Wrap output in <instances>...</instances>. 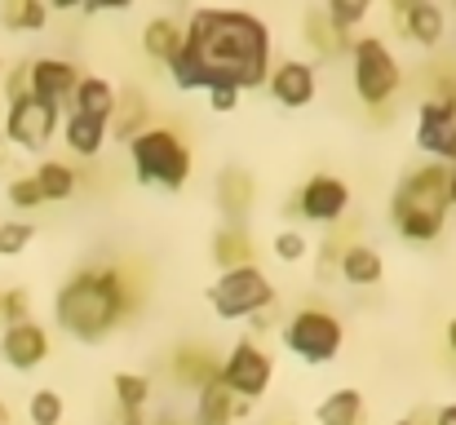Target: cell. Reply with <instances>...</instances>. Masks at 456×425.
I'll use <instances>...</instances> for the list:
<instances>
[{
  "label": "cell",
  "instance_id": "e575fe53",
  "mask_svg": "<svg viewBox=\"0 0 456 425\" xmlns=\"http://www.w3.org/2000/svg\"><path fill=\"white\" fill-rule=\"evenodd\" d=\"M4 195H9V204H13L18 213H31V208H40V204H45V195H40V186H36V177H31V173L9 177Z\"/></svg>",
  "mask_w": 456,
  "mask_h": 425
},
{
  "label": "cell",
  "instance_id": "6da1fadb",
  "mask_svg": "<svg viewBox=\"0 0 456 425\" xmlns=\"http://www.w3.org/2000/svg\"><path fill=\"white\" fill-rule=\"evenodd\" d=\"M271 76V27L248 9H195L182 27V49L168 67L173 89H262Z\"/></svg>",
  "mask_w": 456,
  "mask_h": 425
},
{
  "label": "cell",
  "instance_id": "4fadbf2b",
  "mask_svg": "<svg viewBox=\"0 0 456 425\" xmlns=\"http://www.w3.org/2000/svg\"><path fill=\"white\" fill-rule=\"evenodd\" d=\"M390 13L399 22V36L417 49H439L448 36V13L435 0H395Z\"/></svg>",
  "mask_w": 456,
  "mask_h": 425
},
{
  "label": "cell",
  "instance_id": "7402d4cb",
  "mask_svg": "<svg viewBox=\"0 0 456 425\" xmlns=\"http://www.w3.org/2000/svg\"><path fill=\"white\" fill-rule=\"evenodd\" d=\"M177 49H182V22L168 18V13H155L151 22L142 27V53L168 71L173 58H177Z\"/></svg>",
  "mask_w": 456,
  "mask_h": 425
},
{
  "label": "cell",
  "instance_id": "ab89813d",
  "mask_svg": "<svg viewBox=\"0 0 456 425\" xmlns=\"http://www.w3.org/2000/svg\"><path fill=\"white\" fill-rule=\"evenodd\" d=\"M435 425H456V404H444V408L435 413Z\"/></svg>",
  "mask_w": 456,
  "mask_h": 425
},
{
  "label": "cell",
  "instance_id": "277c9868",
  "mask_svg": "<svg viewBox=\"0 0 456 425\" xmlns=\"http://www.w3.org/2000/svg\"><path fill=\"white\" fill-rule=\"evenodd\" d=\"M125 151H129L134 177H138L142 186H155V191H164V195H177V191L191 182L195 155H191L186 138H182L173 125H151V129H142Z\"/></svg>",
  "mask_w": 456,
  "mask_h": 425
},
{
  "label": "cell",
  "instance_id": "8992f818",
  "mask_svg": "<svg viewBox=\"0 0 456 425\" xmlns=\"http://www.w3.org/2000/svg\"><path fill=\"white\" fill-rule=\"evenodd\" d=\"M275 283L271 275L253 262V266H235V271H222L217 283H208V306L217 319L235 323V319H253V315H266L275 306Z\"/></svg>",
  "mask_w": 456,
  "mask_h": 425
},
{
  "label": "cell",
  "instance_id": "60d3db41",
  "mask_svg": "<svg viewBox=\"0 0 456 425\" xmlns=\"http://www.w3.org/2000/svg\"><path fill=\"white\" fill-rule=\"evenodd\" d=\"M448 208H456V164H448Z\"/></svg>",
  "mask_w": 456,
  "mask_h": 425
},
{
  "label": "cell",
  "instance_id": "f1b7e54d",
  "mask_svg": "<svg viewBox=\"0 0 456 425\" xmlns=\"http://www.w3.org/2000/svg\"><path fill=\"white\" fill-rule=\"evenodd\" d=\"M0 22H4L9 31H45V27H49V9H45L40 0H9V4L0 9Z\"/></svg>",
  "mask_w": 456,
  "mask_h": 425
},
{
  "label": "cell",
  "instance_id": "f35d334b",
  "mask_svg": "<svg viewBox=\"0 0 456 425\" xmlns=\"http://www.w3.org/2000/svg\"><path fill=\"white\" fill-rule=\"evenodd\" d=\"M147 413H129V408H116V425H147Z\"/></svg>",
  "mask_w": 456,
  "mask_h": 425
},
{
  "label": "cell",
  "instance_id": "e0dca14e",
  "mask_svg": "<svg viewBox=\"0 0 456 425\" xmlns=\"http://www.w3.org/2000/svg\"><path fill=\"white\" fill-rule=\"evenodd\" d=\"M248 408H253V404L235 399V395L222 386V377H217V381H208L204 390H195V417H191V425H235L240 417H248Z\"/></svg>",
  "mask_w": 456,
  "mask_h": 425
},
{
  "label": "cell",
  "instance_id": "836d02e7",
  "mask_svg": "<svg viewBox=\"0 0 456 425\" xmlns=\"http://www.w3.org/2000/svg\"><path fill=\"white\" fill-rule=\"evenodd\" d=\"M310 257H314V280L319 283L341 280V275H337V266H341V240H337V231H332L323 244H314V249H310Z\"/></svg>",
  "mask_w": 456,
  "mask_h": 425
},
{
  "label": "cell",
  "instance_id": "d4e9b609",
  "mask_svg": "<svg viewBox=\"0 0 456 425\" xmlns=\"http://www.w3.org/2000/svg\"><path fill=\"white\" fill-rule=\"evenodd\" d=\"M31 177H36L45 204H62V200H71V195L80 191V173H76V164H67V159H40V168H36Z\"/></svg>",
  "mask_w": 456,
  "mask_h": 425
},
{
  "label": "cell",
  "instance_id": "2e32d148",
  "mask_svg": "<svg viewBox=\"0 0 456 425\" xmlns=\"http://www.w3.org/2000/svg\"><path fill=\"white\" fill-rule=\"evenodd\" d=\"M213 200H217V213L226 217V226H244L248 213H253V200H257V182H253V173L240 168V164H226V168L217 173Z\"/></svg>",
  "mask_w": 456,
  "mask_h": 425
},
{
  "label": "cell",
  "instance_id": "7a4b0ae2",
  "mask_svg": "<svg viewBox=\"0 0 456 425\" xmlns=\"http://www.w3.org/2000/svg\"><path fill=\"white\" fill-rule=\"evenodd\" d=\"M134 283L125 275V266L116 262H98V266H80L71 280L58 288L53 297V319L67 337L94 346L102 337H111L125 315H134Z\"/></svg>",
  "mask_w": 456,
  "mask_h": 425
},
{
  "label": "cell",
  "instance_id": "44dd1931",
  "mask_svg": "<svg viewBox=\"0 0 456 425\" xmlns=\"http://www.w3.org/2000/svg\"><path fill=\"white\" fill-rule=\"evenodd\" d=\"M107 138H111L107 134V120H94V116H80V111H67L62 116V146L76 159H98Z\"/></svg>",
  "mask_w": 456,
  "mask_h": 425
},
{
  "label": "cell",
  "instance_id": "30bf717a",
  "mask_svg": "<svg viewBox=\"0 0 456 425\" xmlns=\"http://www.w3.org/2000/svg\"><path fill=\"white\" fill-rule=\"evenodd\" d=\"M76 85H80V67L71 58H31L27 62V94L40 107H49L58 120L71 111Z\"/></svg>",
  "mask_w": 456,
  "mask_h": 425
},
{
  "label": "cell",
  "instance_id": "9a60e30c",
  "mask_svg": "<svg viewBox=\"0 0 456 425\" xmlns=\"http://www.w3.org/2000/svg\"><path fill=\"white\" fill-rule=\"evenodd\" d=\"M0 359L13 368V372H36L45 359H49V332L27 319V323H13V328H0Z\"/></svg>",
  "mask_w": 456,
  "mask_h": 425
},
{
  "label": "cell",
  "instance_id": "f6af8a7d",
  "mask_svg": "<svg viewBox=\"0 0 456 425\" xmlns=\"http://www.w3.org/2000/svg\"><path fill=\"white\" fill-rule=\"evenodd\" d=\"M0 425H9V413H4V404H0Z\"/></svg>",
  "mask_w": 456,
  "mask_h": 425
},
{
  "label": "cell",
  "instance_id": "4dcf8cb0",
  "mask_svg": "<svg viewBox=\"0 0 456 425\" xmlns=\"http://www.w3.org/2000/svg\"><path fill=\"white\" fill-rule=\"evenodd\" d=\"M368 13H372V9H368L363 0H328V4H323V18H328V22H332V31H337V36H346V40H350V31H354V27H363V22H368Z\"/></svg>",
  "mask_w": 456,
  "mask_h": 425
},
{
  "label": "cell",
  "instance_id": "5bb4252c",
  "mask_svg": "<svg viewBox=\"0 0 456 425\" xmlns=\"http://www.w3.org/2000/svg\"><path fill=\"white\" fill-rule=\"evenodd\" d=\"M266 89H271V98L284 107V111H302L314 102V94H319V71H314V62H305V58H284L271 76H266Z\"/></svg>",
  "mask_w": 456,
  "mask_h": 425
},
{
  "label": "cell",
  "instance_id": "7c38bea8",
  "mask_svg": "<svg viewBox=\"0 0 456 425\" xmlns=\"http://www.w3.org/2000/svg\"><path fill=\"white\" fill-rule=\"evenodd\" d=\"M58 134V116L49 107H40L31 94L9 102L4 107V134L0 138L9 142V151H45Z\"/></svg>",
  "mask_w": 456,
  "mask_h": 425
},
{
  "label": "cell",
  "instance_id": "5b68a950",
  "mask_svg": "<svg viewBox=\"0 0 456 425\" xmlns=\"http://www.w3.org/2000/svg\"><path fill=\"white\" fill-rule=\"evenodd\" d=\"M350 85H354V98L372 111L386 107L399 94L403 67L381 36H354L350 40Z\"/></svg>",
  "mask_w": 456,
  "mask_h": 425
},
{
  "label": "cell",
  "instance_id": "c3c4849f",
  "mask_svg": "<svg viewBox=\"0 0 456 425\" xmlns=\"http://www.w3.org/2000/svg\"><path fill=\"white\" fill-rule=\"evenodd\" d=\"M0 71H4V58H0Z\"/></svg>",
  "mask_w": 456,
  "mask_h": 425
},
{
  "label": "cell",
  "instance_id": "d590c367",
  "mask_svg": "<svg viewBox=\"0 0 456 425\" xmlns=\"http://www.w3.org/2000/svg\"><path fill=\"white\" fill-rule=\"evenodd\" d=\"M31 319V297L22 288H4L0 292V328H13V323H27Z\"/></svg>",
  "mask_w": 456,
  "mask_h": 425
},
{
  "label": "cell",
  "instance_id": "74e56055",
  "mask_svg": "<svg viewBox=\"0 0 456 425\" xmlns=\"http://www.w3.org/2000/svg\"><path fill=\"white\" fill-rule=\"evenodd\" d=\"M204 98H208V111H217V116H231V111H240V98H244V94L222 85V89H208Z\"/></svg>",
  "mask_w": 456,
  "mask_h": 425
},
{
  "label": "cell",
  "instance_id": "ac0fdd59",
  "mask_svg": "<svg viewBox=\"0 0 456 425\" xmlns=\"http://www.w3.org/2000/svg\"><path fill=\"white\" fill-rule=\"evenodd\" d=\"M142 129H151V98H147L138 85H129L125 94H116V111H111L107 134H116V142L129 146Z\"/></svg>",
  "mask_w": 456,
  "mask_h": 425
},
{
  "label": "cell",
  "instance_id": "7dc6e473",
  "mask_svg": "<svg viewBox=\"0 0 456 425\" xmlns=\"http://www.w3.org/2000/svg\"><path fill=\"white\" fill-rule=\"evenodd\" d=\"M395 425H412V421H395Z\"/></svg>",
  "mask_w": 456,
  "mask_h": 425
},
{
  "label": "cell",
  "instance_id": "4316f807",
  "mask_svg": "<svg viewBox=\"0 0 456 425\" xmlns=\"http://www.w3.org/2000/svg\"><path fill=\"white\" fill-rule=\"evenodd\" d=\"M314 425H363V395L354 386L332 390L319 408H314Z\"/></svg>",
  "mask_w": 456,
  "mask_h": 425
},
{
  "label": "cell",
  "instance_id": "bcb514c9",
  "mask_svg": "<svg viewBox=\"0 0 456 425\" xmlns=\"http://www.w3.org/2000/svg\"><path fill=\"white\" fill-rule=\"evenodd\" d=\"M275 425H293V421H275Z\"/></svg>",
  "mask_w": 456,
  "mask_h": 425
},
{
  "label": "cell",
  "instance_id": "3957f363",
  "mask_svg": "<svg viewBox=\"0 0 456 425\" xmlns=\"http://www.w3.org/2000/svg\"><path fill=\"white\" fill-rule=\"evenodd\" d=\"M390 222L408 244H435L448 226V164H412L390 195Z\"/></svg>",
  "mask_w": 456,
  "mask_h": 425
},
{
  "label": "cell",
  "instance_id": "52a82bcc",
  "mask_svg": "<svg viewBox=\"0 0 456 425\" xmlns=\"http://www.w3.org/2000/svg\"><path fill=\"white\" fill-rule=\"evenodd\" d=\"M341 341H346V328H341V319H337L332 310H323V306H302V310H293L289 323H284V346H289L302 364H310V368L332 364V359L341 355Z\"/></svg>",
  "mask_w": 456,
  "mask_h": 425
},
{
  "label": "cell",
  "instance_id": "ba28073f",
  "mask_svg": "<svg viewBox=\"0 0 456 425\" xmlns=\"http://www.w3.org/2000/svg\"><path fill=\"white\" fill-rule=\"evenodd\" d=\"M222 386L235 395V399H244V404H257L266 390H271V377H275V359L257 346V337H240L231 350H226V359H222Z\"/></svg>",
  "mask_w": 456,
  "mask_h": 425
},
{
  "label": "cell",
  "instance_id": "d6986e66",
  "mask_svg": "<svg viewBox=\"0 0 456 425\" xmlns=\"http://www.w3.org/2000/svg\"><path fill=\"white\" fill-rule=\"evenodd\" d=\"M337 275L350 283V288H377V283L386 280V262H381V253H377L372 244L350 240V244H341V266H337Z\"/></svg>",
  "mask_w": 456,
  "mask_h": 425
},
{
  "label": "cell",
  "instance_id": "8fae6325",
  "mask_svg": "<svg viewBox=\"0 0 456 425\" xmlns=\"http://www.w3.org/2000/svg\"><path fill=\"white\" fill-rule=\"evenodd\" d=\"M417 151L435 164H456V98H421L417 107Z\"/></svg>",
  "mask_w": 456,
  "mask_h": 425
},
{
  "label": "cell",
  "instance_id": "1f68e13d",
  "mask_svg": "<svg viewBox=\"0 0 456 425\" xmlns=\"http://www.w3.org/2000/svg\"><path fill=\"white\" fill-rule=\"evenodd\" d=\"M310 240H305V231H293V226H284L275 240H271V253L284 262V266H302L305 257H310Z\"/></svg>",
  "mask_w": 456,
  "mask_h": 425
},
{
  "label": "cell",
  "instance_id": "d6a6232c",
  "mask_svg": "<svg viewBox=\"0 0 456 425\" xmlns=\"http://www.w3.org/2000/svg\"><path fill=\"white\" fill-rule=\"evenodd\" d=\"M36 240V226L27 217H13V222H0V257H18L27 253Z\"/></svg>",
  "mask_w": 456,
  "mask_h": 425
},
{
  "label": "cell",
  "instance_id": "ffe728a7",
  "mask_svg": "<svg viewBox=\"0 0 456 425\" xmlns=\"http://www.w3.org/2000/svg\"><path fill=\"white\" fill-rule=\"evenodd\" d=\"M168 372H173L177 386H186V390H204L208 381H217L222 359H213L204 346H182V350L168 355Z\"/></svg>",
  "mask_w": 456,
  "mask_h": 425
},
{
  "label": "cell",
  "instance_id": "484cf974",
  "mask_svg": "<svg viewBox=\"0 0 456 425\" xmlns=\"http://www.w3.org/2000/svg\"><path fill=\"white\" fill-rule=\"evenodd\" d=\"M302 40L314 58H341L350 49V40L332 31V22L323 18V9H305L302 13Z\"/></svg>",
  "mask_w": 456,
  "mask_h": 425
},
{
  "label": "cell",
  "instance_id": "b9f144b4",
  "mask_svg": "<svg viewBox=\"0 0 456 425\" xmlns=\"http://www.w3.org/2000/svg\"><path fill=\"white\" fill-rule=\"evenodd\" d=\"M147 425H191V421H182V417H173V413H159V417H151Z\"/></svg>",
  "mask_w": 456,
  "mask_h": 425
},
{
  "label": "cell",
  "instance_id": "9c48e42d",
  "mask_svg": "<svg viewBox=\"0 0 456 425\" xmlns=\"http://www.w3.org/2000/svg\"><path fill=\"white\" fill-rule=\"evenodd\" d=\"M346 213H350V186H346V177H337V173H314V177H305V186L293 195V204H289V217H302V222H314V226H337V222H346Z\"/></svg>",
  "mask_w": 456,
  "mask_h": 425
},
{
  "label": "cell",
  "instance_id": "8d00e7d4",
  "mask_svg": "<svg viewBox=\"0 0 456 425\" xmlns=\"http://www.w3.org/2000/svg\"><path fill=\"white\" fill-rule=\"evenodd\" d=\"M0 76H4V102L27 98V62H13V67H4Z\"/></svg>",
  "mask_w": 456,
  "mask_h": 425
},
{
  "label": "cell",
  "instance_id": "83f0119b",
  "mask_svg": "<svg viewBox=\"0 0 456 425\" xmlns=\"http://www.w3.org/2000/svg\"><path fill=\"white\" fill-rule=\"evenodd\" d=\"M111 390H116V408L147 413V404H151V377L147 372H116Z\"/></svg>",
  "mask_w": 456,
  "mask_h": 425
},
{
  "label": "cell",
  "instance_id": "ee69618b",
  "mask_svg": "<svg viewBox=\"0 0 456 425\" xmlns=\"http://www.w3.org/2000/svg\"><path fill=\"white\" fill-rule=\"evenodd\" d=\"M4 164H9V142L0 138V168H4Z\"/></svg>",
  "mask_w": 456,
  "mask_h": 425
},
{
  "label": "cell",
  "instance_id": "603a6c76",
  "mask_svg": "<svg viewBox=\"0 0 456 425\" xmlns=\"http://www.w3.org/2000/svg\"><path fill=\"white\" fill-rule=\"evenodd\" d=\"M253 257H257V249H253V235H248V226H217V235H213V262H217V271H235V266H253Z\"/></svg>",
  "mask_w": 456,
  "mask_h": 425
},
{
  "label": "cell",
  "instance_id": "7bdbcfd3",
  "mask_svg": "<svg viewBox=\"0 0 456 425\" xmlns=\"http://www.w3.org/2000/svg\"><path fill=\"white\" fill-rule=\"evenodd\" d=\"M448 350H452V355H456V319H452V323H448Z\"/></svg>",
  "mask_w": 456,
  "mask_h": 425
},
{
  "label": "cell",
  "instance_id": "f546056e",
  "mask_svg": "<svg viewBox=\"0 0 456 425\" xmlns=\"http://www.w3.org/2000/svg\"><path fill=\"white\" fill-rule=\"evenodd\" d=\"M27 421L31 425H62L67 421V399H62L53 386L31 390V399H27Z\"/></svg>",
  "mask_w": 456,
  "mask_h": 425
},
{
  "label": "cell",
  "instance_id": "cb8c5ba5",
  "mask_svg": "<svg viewBox=\"0 0 456 425\" xmlns=\"http://www.w3.org/2000/svg\"><path fill=\"white\" fill-rule=\"evenodd\" d=\"M116 94H120V89H116L111 80H102V76H80L76 98H71V111H80V116H94V120H107V125H111Z\"/></svg>",
  "mask_w": 456,
  "mask_h": 425
}]
</instances>
